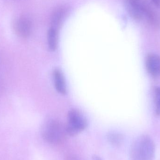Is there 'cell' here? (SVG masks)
Segmentation results:
<instances>
[{
	"label": "cell",
	"mask_w": 160,
	"mask_h": 160,
	"mask_svg": "<svg viewBox=\"0 0 160 160\" xmlns=\"http://www.w3.org/2000/svg\"><path fill=\"white\" fill-rule=\"evenodd\" d=\"M145 3L143 0H126L127 11L133 19L139 20L143 18Z\"/></svg>",
	"instance_id": "obj_5"
},
{
	"label": "cell",
	"mask_w": 160,
	"mask_h": 160,
	"mask_svg": "<svg viewBox=\"0 0 160 160\" xmlns=\"http://www.w3.org/2000/svg\"><path fill=\"white\" fill-rule=\"evenodd\" d=\"M151 1L156 6L158 7H160V0H151Z\"/></svg>",
	"instance_id": "obj_13"
},
{
	"label": "cell",
	"mask_w": 160,
	"mask_h": 160,
	"mask_svg": "<svg viewBox=\"0 0 160 160\" xmlns=\"http://www.w3.org/2000/svg\"><path fill=\"white\" fill-rule=\"evenodd\" d=\"M41 135L45 142L54 145L62 143L68 136L65 125L55 119H50L44 123Z\"/></svg>",
	"instance_id": "obj_2"
},
{
	"label": "cell",
	"mask_w": 160,
	"mask_h": 160,
	"mask_svg": "<svg viewBox=\"0 0 160 160\" xmlns=\"http://www.w3.org/2000/svg\"><path fill=\"white\" fill-rule=\"evenodd\" d=\"M66 160H79L76 157L74 156H69L66 158Z\"/></svg>",
	"instance_id": "obj_12"
},
{
	"label": "cell",
	"mask_w": 160,
	"mask_h": 160,
	"mask_svg": "<svg viewBox=\"0 0 160 160\" xmlns=\"http://www.w3.org/2000/svg\"><path fill=\"white\" fill-rule=\"evenodd\" d=\"M156 145L148 135H142L132 142L130 149V160H154Z\"/></svg>",
	"instance_id": "obj_1"
},
{
	"label": "cell",
	"mask_w": 160,
	"mask_h": 160,
	"mask_svg": "<svg viewBox=\"0 0 160 160\" xmlns=\"http://www.w3.org/2000/svg\"><path fill=\"white\" fill-rule=\"evenodd\" d=\"M65 126L68 136H74L87 128L88 121L79 111L73 109L68 112L67 123Z\"/></svg>",
	"instance_id": "obj_3"
},
{
	"label": "cell",
	"mask_w": 160,
	"mask_h": 160,
	"mask_svg": "<svg viewBox=\"0 0 160 160\" xmlns=\"http://www.w3.org/2000/svg\"><path fill=\"white\" fill-rule=\"evenodd\" d=\"M107 139L110 144L115 147H119L124 142V137L119 132H111L107 135Z\"/></svg>",
	"instance_id": "obj_10"
},
{
	"label": "cell",
	"mask_w": 160,
	"mask_h": 160,
	"mask_svg": "<svg viewBox=\"0 0 160 160\" xmlns=\"http://www.w3.org/2000/svg\"><path fill=\"white\" fill-rule=\"evenodd\" d=\"M32 25L31 20L25 16L20 17L14 24L16 34L22 38L29 37L32 33Z\"/></svg>",
	"instance_id": "obj_4"
},
{
	"label": "cell",
	"mask_w": 160,
	"mask_h": 160,
	"mask_svg": "<svg viewBox=\"0 0 160 160\" xmlns=\"http://www.w3.org/2000/svg\"><path fill=\"white\" fill-rule=\"evenodd\" d=\"M48 42L49 48L52 51L56 50L58 46V30L50 28L48 34Z\"/></svg>",
	"instance_id": "obj_9"
},
{
	"label": "cell",
	"mask_w": 160,
	"mask_h": 160,
	"mask_svg": "<svg viewBox=\"0 0 160 160\" xmlns=\"http://www.w3.org/2000/svg\"><path fill=\"white\" fill-rule=\"evenodd\" d=\"M92 160H102L101 158L97 155H94L92 157Z\"/></svg>",
	"instance_id": "obj_14"
},
{
	"label": "cell",
	"mask_w": 160,
	"mask_h": 160,
	"mask_svg": "<svg viewBox=\"0 0 160 160\" xmlns=\"http://www.w3.org/2000/svg\"><path fill=\"white\" fill-rule=\"evenodd\" d=\"M155 102L156 105V114L160 115V87H157L155 89Z\"/></svg>",
	"instance_id": "obj_11"
},
{
	"label": "cell",
	"mask_w": 160,
	"mask_h": 160,
	"mask_svg": "<svg viewBox=\"0 0 160 160\" xmlns=\"http://www.w3.org/2000/svg\"><path fill=\"white\" fill-rule=\"evenodd\" d=\"M53 78L54 85L57 92L62 95L67 93V87L64 77L62 73L59 69H55L53 71Z\"/></svg>",
	"instance_id": "obj_7"
},
{
	"label": "cell",
	"mask_w": 160,
	"mask_h": 160,
	"mask_svg": "<svg viewBox=\"0 0 160 160\" xmlns=\"http://www.w3.org/2000/svg\"><path fill=\"white\" fill-rule=\"evenodd\" d=\"M146 67L149 74L154 77L160 75V57L155 54L148 55L146 59Z\"/></svg>",
	"instance_id": "obj_6"
},
{
	"label": "cell",
	"mask_w": 160,
	"mask_h": 160,
	"mask_svg": "<svg viewBox=\"0 0 160 160\" xmlns=\"http://www.w3.org/2000/svg\"><path fill=\"white\" fill-rule=\"evenodd\" d=\"M66 14V11L64 8H57L52 15L51 28L58 30L64 20Z\"/></svg>",
	"instance_id": "obj_8"
}]
</instances>
